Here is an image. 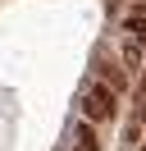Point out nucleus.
<instances>
[{"instance_id":"obj_1","label":"nucleus","mask_w":146,"mask_h":151,"mask_svg":"<svg viewBox=\"0 0 146 151\" xmlns=\"http://www.w3.org/2000/svg\"><path fill=\"white\" fill-rule=\"evenodd\" d=\"M82 119H91V124H105V119H114V110H119V92L110 83H100V78H91L87 87H82Z\"/></svg>"},{"instance_id":"obj_3","label":"nucleus","mask_w":146,"mask_h":151,"mask_svg":"<svg viewBox=\"0 0 146 151\" xmlns=\"http://www.w3.org/2000/svg\"><path fill=\"white\" fill-rule=\"evenodd\" d=\"M123 60H128V64H146V60H142V37H128L123 41Z\"/></svg>"},{"instance_id":"obj_4","label":"nucleus","mask_w":146,"mask_h":151,"mask_svg":"<svg viewBox=\"0 0 146 151\" xmlns=\"http://www.w3.org/2000/svg\"><path fill=\"white\" fill-rule=\"evenodd\" d=\"M142 151H146V147H142Z\"/></svg>"},{"instance_id":"obj_2","label":"nucleus","mask_w":146,"mask_h":151,"mask_svg":"<svg viewBox=\"0 0 146 151\" xmlns=\"http://www.w3.org/2000/svg\"><path fill=\"white\" fill-rule=\"evenodd\" d=\"M73 151H100V142H96V128H91V119H78V128H73Z\"/></svg>"}]
</instances>
